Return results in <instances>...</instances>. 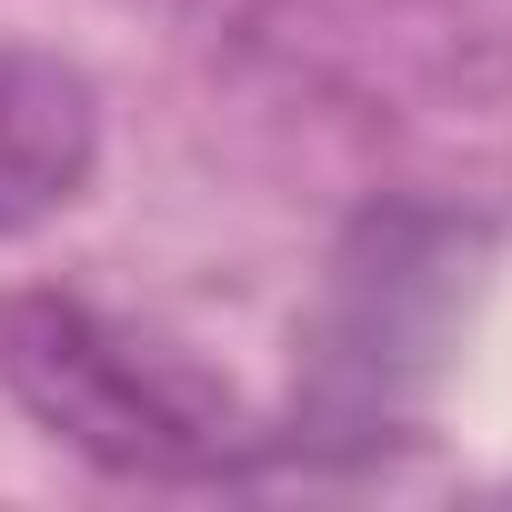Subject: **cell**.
Masks as SVG:
<instances>
[{
	"mask_svg": "<svg viewBox=\"0 0 512 512\" xmlns=\"http://www.w3.org/2000/svg\"><path fill=\"white\" fill-rule=\"evenodd\" d=\"M0 392L121 482H241L272 462V432H251L211 372L81 292H0Z\"/></svg>",
	"mask_w": 512,
	"mask_h": 512,
	"instance_id": "1",
	"label": "cell"
},
{
	"mask_svg": "<svg viewBox=\"0 0 512 512\" xmlns=\"http://www.w3.org/2000/svg\"><path fill=\"white\" fill-rule=\"evenodd\" d=\"M422 221H362V251L342 262V302L322 322V352H312V432H292L282 452H382L392 422H402V372L432 322H422V251H412Z\"/></svg>",
	"mask_w": 512,
	"mask_h": 512,
	"instance_id": "2",
	"label": "cell"
},
{
	"mask_svg": "<svg viewBox=\"0 0 512 512\" xmlns=\"http://www.w3.org/2000/svg\"><path fill=\"white\" fill-rule=\"evenodd\" d=\"M101 171V91L41 41H0V241L61 221Z\"/></svg>",
	"mask_w": 512,
	"mask_h": 512,
	"instance_id": "3",
	"label": "cell"
}]
</instances>
